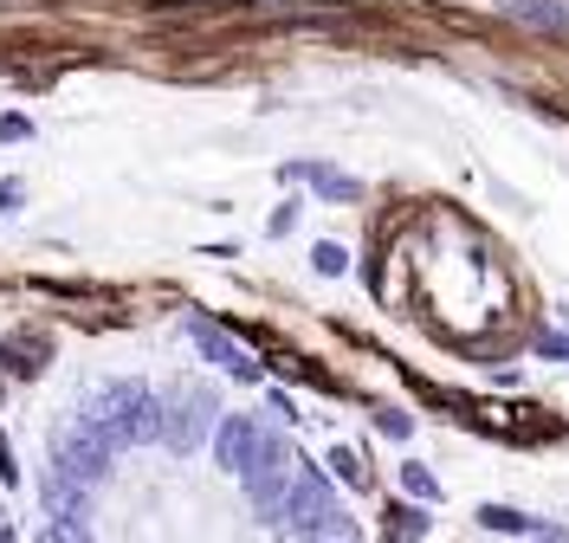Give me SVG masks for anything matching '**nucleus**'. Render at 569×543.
Wrapping results in <instances>:
<instances>
[{
    "label": "nucleus",
    "instance_id": "f257e3e1",
    "mask_svg": "<svg viewBox=\"0 0 569 543\" xmlns=\"http://www.w3.org/2000/svg\"><path fill=\"white\" fill-rule=\"evenodd\" d=\"M401 259H408V285H415V304H421L447 336H486V330L505 318L511 304V285H505V265L492 259V247L453 214H427L408 240H401Z\"/></svg>",
    "mask_w": 569,
    "mask_h": 543
}]
</instances>
